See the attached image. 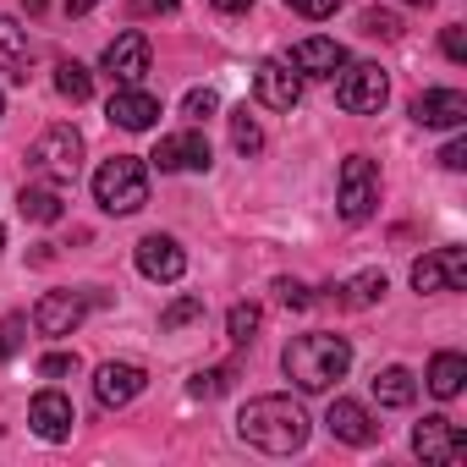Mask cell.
<instances>
[{
  "instance_id": "e0dca14e",
  "label": "cell",
  "mask_w": 467,
  "mask_h": 467,
  "mask_svg": "<svg viewBox=\"0 0 467 467\" xmlns=\"http://www.w3.org/2000/svg\"><path fill=\"white\" fill-rule=\"evenodd\" d=\"M105 116H110L121 132H149V127L160 121V99L132 83V88H116V94H110V110H105Z\"/></svg>"
},
{
  "instance_id": "7402d4cb",
  "label": "cell",
  "mask_w": 467,
  "mask_h": 467,
  "mask_svg": "<svg viewBox=\"0 0 467 467\" xmlns=\"http://www.w3.org/2000/svg\"><path fill=\"white\" fill-rule=\"evenodd\" d=\"M374 396H379V407H412L418 401V379L401 363H390V368L374 374Z\"/></svg>"
},
{
  "instance_id": "3957f363",
  "label": "cell",
  "mask_w": 467,
  "mask_h": 467,
  "mask_svg": "<svg viewBox=\"0 0 467 467\" xmlns=\"http://www.w3.org/2000/svg\"><path fill=\"white\" fill-rule=\"evenodd\" d=\"M94 203L105 214H138L149 203V171L138 154H116L94 171Z\"/></svg>"
},
{
  "instance_id": "7a4b0ae2",
  "label": "cell",
  "mask_w": 467,
  "mask_h": 467,
  "mask_svg": "<svg viewBox=\"0 0 467 467\" xmlns=\"http://www.w3.org/2000/svg\"><path fill=\"white\" fill-rule=\"evenodd\" d=\"M237 434L265 456H292L308 445V412L292 396H254L237 412Z\"/></svg>"
},
{
  "instance_id": "9c48e42d",
  "label": "cell",
  "mask_w": 467,
  "mask_h": 467,
  "mask_svg": "<svg viewBox=\"0 0 467 467\" xmlns=\"http://www.w3.org/2000/svg\"><path fill=\"white\" fill-rule=\"evenodd\" d=\"M88 319V297L83 292H45L39 303H34V330L39 336H72L78 325Z\"/></svg>"
},
{
  "instance_id": "277c9868",
  "label": "cell",
  "mask_w": 467,
  "mask_h": 467,
  "mask_svg": "<svg viewBox=\"0 0 467 467\" xmlns=\"http://www.w3.org/2000/svg\"><path fill=\"white\" fill-rule=\"evenodd\" d=\"M28 165H34L39 182H50V187H72L78 171H83V138H78V127H45L39 143L28 149Z\"/></svg>"
},
{
  "instance_id": "f35d334b",
  "label": "cell",
  "mask_w": 467,
  "mask_h": 467,
  "mask_svg": "<svg viewBox=\"0 0 467 467\" xmlns=\"http://www.w3.org/2000/svg\"><path fill=\"white\" fill-rule=\"evenodd\" d=\"M94 6H99V0H67V12H72V17H83V12H94Z\"/></svg>"
},
{
  "instance_id": "9a60e30c",
  "label": "cell",
  "mask_w": 467,
  "mask_h": 467,
  "mask_svg": "<svg viewBox=\"0 0 467 467\" xmlns=\"http://www.w3.org/2000/svg\"><path fill=\"white\" fill-rule=\"evenodd\" d=\"M325 429H330L341 445H358V451L379 440V423H374V412H368L363 401H352V396L330 401V412H325Z\"/></svg>"
},
{
  "instance_id": "8d00e7d4",
  "label": "cell",
  "mask_w": 467,
  "mask_h": 467,
  "mask_svg": "<svg viewBox=\"0 0 467 467\" xmlns=\"http://www.w3.org/2000/svg\"><path fill=\"white\" fill-rule=\"evenodd\" d=\"M440 165H445V171H467V143H462V138H451V143L440 149Z\"/></svg>"
},
{
  "instance_id": "8fae6325",
  "label": "cell",
  "mask_w": 467,
  "mask_h": 467,
  "mask_svg": "<svg viewBox=\"0 0 467 467\" xmlns=\"http://www.w3.org/2000/svg\"><path fill=\"white\" fill-rule=\"evenodd\" d=\"M412 121L434 127V132H456V127H467V94L462 88H423L412 99Z\"/></svg>"
},
{
  "instance_id": "7bdbcfd3",
  "label": "cell",
  "mask_w": 467,
  "mask_h": 467,
  "mask_svg": "<svg viewBox=\"0 0 467 467\" xmlns=\"http://www.w3.org/2000/svg\"><path fill=\"white\" fill-rule=\"evenodd\" d=\"M0 248H6V225H0Z\"/></svg>"
},
{
  "instance_id": "7c38bea8",
  "label": "cell",
  "mask_w": 467,
  "mask_h": 467,
  "mask_svg": "<svg viewBox=\"0 0 467 467\" xmlns=\"http://www.w3.org/2000/svg\"><path fill=\"white\" fill-rule=\"evenodd\" d=\"M99 67L121 83V88H132V83H143V72H149V39L132 28V34H116L110 45H105V56H99Z\"/></svg>"
},
{
  "instance_id": "52a82bcc",
  "label": "cell",
  "mask_w": 467,
  "mask_h": 467,
  "mask_svg": "<svg viewBox=\"0 0 467 467\" xmlns=\"http://www.w3.org/2000/svg\"><path fill=\"white\" fill-rule=\"evenodd\" d=\"M462 286H467V248H440V254H423L412 265V292L418 297L462 292Z\"/></svg>"
},
{
  "instance_id": "ac0fdd59",
  "label": "cell",
  "mask_w": 467,
  "mask_h": 467,
  "mask_svg": "<svg viewBox=\"0 0 467 467\" xmlns=\"http://www.w3.org/2000/svg\"><path fill=\"white\" fill-rule=\"evenodd\" d=\"M138 270L149 275V281H182V270H187V254L176 248V237H143L138 243Z\"/></svg>"
},
{
  "instance_id": "d4e9b609",
  "label": "cell",
  "mask_w": 467,
  "mask_h": 467,
  "mask_svg": "<svg viewBox=\"0 0 467 467\" xmlns=\"http://www.w3.org/2000/svg\"><path fill=\"white\" fill-rule=\"evenodd\" d=\"M379 297H385V270H363L341 286V303H352V308H374Z\"/></svg>"
},
{
  "instance_id": "d6986e66",
  "label": "cell",
  "mask_w": 467,
  "mask_h": 467,
  "mask_svg": "<svg viewBox=\"0 0 467 467\" xmlns=\"http://www.w3.org/2000/svg\"><path fill=\"white\" fill-rule=\"evenodd\" d=\"M292 67L303 72V78H336L341 67H347V50L336 45V39H303L297 50H292Z\"/></svg>"
},
{
  "instance_id": "836d02e7",
  "label": "cell",
  "mask_w": 467,
  "mask_h": 467,
  "mask_svg": "<svg viewBox=\"0 0 467 467\" xmlns=\"http://www.w3.org/2000/svg\"><path fill=\"white\" fill-rule=\"evenodd\" d=\"M275 297H281L286 308H308V303H314V297H308V286H303V281H292V275H281V281H275Z\"/></svg>"
},
{
  "instance_id": "484cf974",
  "label": "cell",
  "mask_w": 467,
  "mask_h": 467,
  "mask_svg": "<svg viewBox=\"0 0 467 467\" xmlns=\"http://www.w3.org/2000/svg\"><path fill=\"white\" fill-rule=\"evenodd\" d=\"M231 143H237V154H248V160L265 149V127L248 116V105H243V110H231Z\"/></svg>"
},
{
  "instance_id": "5b68a950",
  "label": "cell",
  "mask_w": 467,
  "mask_h": 467,
  "mask_svg": "<svg viewBox=\"0 0 467 467\" xmlns=\"http://www.w3.org/2000/svg\"><path fill=\"white\" fill-rule=\"evenodd\" d=\"M385 99H390L385 67H374V61H347V67L336 72V105H341L347 116H374Z\"/></svg>"
},
{
  "instance_id": "83f0119b",
  "label": "cell",
  "mask_w": 467,
  "mask_h": 467,
  "mask_svg": "<svg viewBox=\"0 0 467 467\" xmlns=\"http://www.w3.org/2000/svg\"><path fill=\"white\" fill-rule=\"evenodd\" d=\"M192 319H203V297H176V303L160 314V330L171 336V330H182V325H192Z\"/></svg>"
},
{
  "instance_id": "4dcf8cb0",
  "label": "cell",
  "mask_w": 467,
  "mask_h": 467,
  "mask_svg": "<svg viewBox=\"0 0 467 467\" xmlns=\"http://www.w3.org/2000/svg\"><path fill=\"white\" fill-rule=\"evenodd\" d=\"M225 368H203V374H192V385H187V396H198V401H209V396H220L225 390Z\"/></svg>"
},
{
  "instance_id": "4316f807",
  "label": "cell",
  "mask_w": 467,
  "mask_h": 467,
  "mask_svg": "<svg viewBox=\"0 0 467 467\" xmlns=\"http://www.w3.org/2000/svg\"><path fill=\"white\" fill-rule=\"evenodd\" d=\"M259 325H265V308L259 303H237V308L225 314V330H231V341H237V347H248L259 336Z\"/></svg>"
},
{
  "instance_id": "f1b7e54d",
  "label": "cell",
  "mask_w": 467,
  "mask_h": 467,
  "mask_svg": "<svg viewBox=\"0 0 467 467\" xmlns=\"http://www.w3.org/2000/svg\"><path fill=\"white\" fill-rule=\"evenodd\" d=\"M23 336H28V319H23V314H6V319H0V358H17V352H23Z\"/></svg>"
},
{
  "instance_id": "b9f144b4",
  "label": "cell",
  "mask_w": 467,
  "mask_h": 467,
  "mask_svg": "<svg viewBox=\"0 0 467 467\" xmlns=\"http://www.w3.org/2000/svg\"><path fill=\"white\" fill-rule=\"evenodd\" d=\"M407 6H434V0H407Z\"/></svg>"
},
{
  "instance_id": "30bf717a",
  "label": "cell",
  "mask_w": 467,
  "mask_h": 467,
  "mask_svg": "<svg viewBox=\"0 0 467 467\" xmlns=\"http://www.w3.org/2000/svg\"><path fill=\"white\" fill-rule=\"evenodd\" d=\"M254 94H259V105H270V110H297V99H303V72H297L292 61H259Z\"/></svg>"
},
{
  "instance_id": "d6a6232c",
  "label": "cell",
  "mask_w": 467,
  "mask_h": 467,
  "mask_svg": "<svg viewBox=\"0 0 467 467\" xmlns=\"http://www.w3.org/2000/svg\"><path fill=\"white\" fill-rule=\"evenodd\" d=\"M440 50H445V56L462 67V61H467V28H462V23H451V28L440 34Z\"/></svg>"
},
{
  "instance_id": "603a6c76",
  "label": "cell",
  "mask_w": 467,
  "mask_h": 467,
  "mask_svg": "<svg viewBox=\"0 0 467 467\" xmlns=\"http://www.w3.org/2000/svg\"><path fill=\"white\" fill-rule=\"evenodd\" d=\"M17 209H23V220L56 225V220H61V187H50V182H39V187H23V192H17Z\"/></svg>"
},
{
  "instance_id": "e575fe53",
  "label": "cell",
  "mask_w": 467,
  "mask_h": 467,
  "mask_svg": "<svg viewBox=\"0 0 467 467\" xmlns=\"http://www.w3.org/2000/svg\"><path fill=\"white\" fill-rule=\"evenodd\" d=\"M72 368H78L72 352H45V358H39V374H45V379H67Z\"/></svg>"
},
{
  "instance_id": "d590c367",
  "label": "cell",
  "mask_w": 467,
  "mask_h": 467,
  "mask_svg": "<svg viewBox=\"0 0 467 467\" xmlns=\"http://www.w3.org/2000/svg\"><path fill=\"white\" fill-rule=\"evenodd\" d=\"M286 6H292L297 17H308V23H319V17H336V6H341V0H286Z\"/></svg>"
},
{
  "instance_id": "2e32d148",
  "label": "cell",
  "mask_w": 467,
  "mask_h": 467,
  "mask_svg": "<svg viewBox=\"0 0 467 467\" xmlns=\"http://www.w3.org/2000/svg\"><path fill=\"white\" fill-rule=\"evenodd\" d=\"M28 423H34V434H39V440L61 445V440H72L78 412H72V401H67L61 390H39V396L28 401Z\"/></svg>"
},
{
  "instance_id": "4fadbf2b",
  "label": "cell",
  "mask_w": 467,
  "mask_h": 467,
  "mask_svg": "<svg viewBox=\"0 0 467 467\" xmlns=\"http://www.w3.org/2000/svg\"><path fill=\"white\" fill-rule=\"evenodd\" d=\"M149 160H154L160 171H209V165H214V154H209V138H203L198 127L160 138V149H154Z\"/></svg>"
},
{
  "instance_id": "ffe728a7",
  "label": "cell",
  "mask_w": 467,
  "mask_h": 467,
  "mask_svg": "<svg viewBox=\"0 0 467 467\" xmlns=\"http://www.w3.org/2000/svg\"><path fill=\"white\" fill-rule=\"evenodd\" d=\"M423 379H429V390H434L440 401H451V396H462V379H467V358H462V352H434Z\"/></svg>"
},
{
  "instance_id": "ba28073f",
  "label": "cell",
  "mask_w": 467,
  "mask_h": 467,
  "mask_svg": "<svg viewBox=\"0 0 467 467\" xmlns=\"http://www.w3.org/2000/svg\"><path fill=\"white\" fill-rule=\"evenodd\" d=\"M412 451L423 456V462H434V467H456L462 456H467V434L451 423V418H423L418 429H412Z\"/></svg>"
},
{
  "instance_id": "ab89813d",
  "label": "cell",
  "mask_w": 467,
  "mask_h": 467,
  "mask_svg": "<svg viewBox=\"0 0 467 467\" xmlns=\"http://www.w3.org/2000/svg\"><path fill=\"white\" fill-rule=\"evenodd\" d=\"M23 6H28V12H45V0H23Z\"/></svg>"
},
{
  "instance_id": "6da1fadb",
  "label": "cell",
  "mask_w": 467,
  "mask_h": 467,
  "mask_svg": "<svg viewBox=\"0 0 467 467\" xmlns=\"http://www.w3.org/2000/svg\"><path fill=\"white\" fill-rule=\"evenodd\" d=\"M281 368H286V379H292L303 396H325L330 385L347 379V368H352V341H347V336H330V330L292 336L286 352H281Z\"/></svg>"
},
{
  "instance_id": "f546056e",
  "label": "cell",
  "mask_w": 467,
  "mask_h": 467,
  "mask_svg": "<svg viewBox=\"0 0 467 467\" xmlns=\"http://www.w3.org/2000/svg\"><path fill=\"white\" fill-rule=\"evenodd\" d=\"M182 110H187V121L198 127V121H209V116L220 110V94H214V88H192V94L182 99Z\"/></svg>"
},
{
  "instance_id": "ee69618b",
  "label": "cell",
  "mask_w": 467,
  "mask_h": 467,
  "mask_svg": "<svg viewBox=\"0 0 467 467\" xmlns=\"http://www.w3.org/2000/svg\"><path fill=\"white\" fill-rule=\"evenodd\" d=\"M0 116H6V94H0Z\"/></svg>"
},
{
  "instance_id": "8992f818",
  "label": "cell",
  "mask_w": 467,
  "mask_h": 467,
  "mask_svg": "<svg viewBox=\"0 0 467 467\" xmlns=\"http://www.w3.org/2000/svg\"><path fill=\"white\" fill-rule=\"evenodd\" d=\"M374 203H379V171H374V160L368 154H347L341 176H336V209H341V220L363 225L374 214Z\"/></svg>"
},
{
  "instance_id": "44dd1931",
  "label": "cell",
  "mask_w": 467,
  "mask_h": 467,
  "mask_svg": "<svg viewBox=\"0 0 467 467\" xmlns=\"http://www.w3.org/2000/svg\"><path fill=\"white\" fill-rule=\"evenodd\" d=\"M0 72L28 83V28L12 23V17H0Z\"/></svg>"
},
{
  "instance_id": "74e56055",
  "label": "cell",
  "mask_w": 467,
  "mask_h": 467,
  "mask_svg": "<svg viewBox=\"0 0 467 467\" xmlns=\"http://www.w3.org/2000/svg\"><path fill=\"white\" fill-rule=\"evenodd\" d=\"M209 6H214V12H225V17H237V12H248V6H254V0H209Z\"/></svg>"
},
{
  "instance_id": "5bb4252c",
  "label": "cell",
  "mask_w": 467,
  "mask_h": 467,
  "mask_svg": "<svg viewBox=\"0 0 467 467\" xmlns=\"http://www.w3.org/2000/svg\"><path fill=\"white\" fill-rule=\"evenodd\" d=\"M143 385H149V374L138 363H99L94 368V401L99 407H127L143 396Z\"/></svg>"
},
{
  "instance_id": "cb8c5ba5",
  "label": "cell",
  "mask_w": 467,
  "mask_h": 467,
  "mask_svg": "<svg viewBox=\"0 0 467 467\" xmlns=\"http://www.w3.org/2000/svg\"><path fill=\"white\" fill-rule=\"evenodd\" d=\"M56 88H61V99L83 105V99L94 94V72H88L83 61H61V67H56Z\"/></svg>"
},
{
  "instance_id": "60d3db41",
  "label": "cell",
  "mask_w": 467,
  "mask_h": 467,
  "mask_svg": "<svg viewBox=\"0 0 467 467\" xmlns=\"http://www.w3.org/2000/svg\"><path fill=\"white\" fill-rule=\"evenodd\" d=\"M154 6H160V12H171V6H176V0H154Z\"/></svg>"
},
{
  "instance_id": "1f68e13d",
  "label": "cell",
  "mask_w": 467,
  "mask_h": 467,
  "mask_svg": "<svg viewBox=\"0 0 467 467\" xmlns=\"http://www.w3.org/2000/svg\"><path fill=\"white\" fill-rule=\"evenodd\" d=\"M363 34H368V39H396L401 23H396L390 12H363Z\"/></svg>"
}]
</instances>
